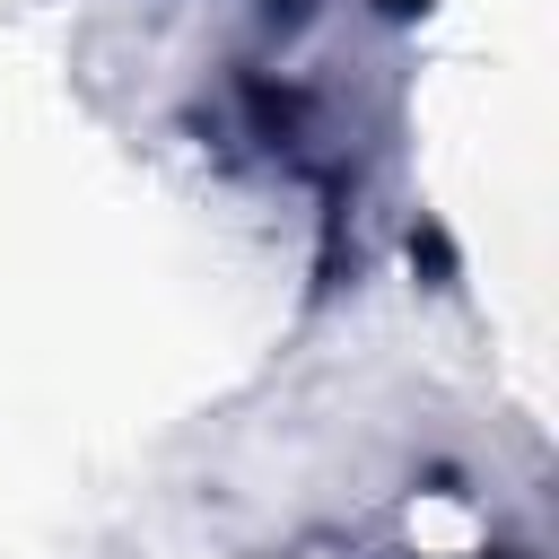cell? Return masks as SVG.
Listing matches in <instances>:
<instances>
[{"instance_id": "obj_2", "label": "cell", "mask_w": 559, "mask_h": 559, "mask_svg": "<svg viewBox=\"0 0 559 559\" xmlns=\"http://www.w3.org/2000/svg\"><path fill=\"white\" fill-rule=\"evenodd\" d=\"M419 9H428V0H384V17H419Z\"/></svg>"}, {"instance_id": "obj_3", "label": "cell", "mask_w": 559, "mask_h": 559, "mask_svg": "<svg viewBox=\"0 0 559 559\" xmlns=\"http://www.w3.org/2000/svg\"><path fill=\"white\" fill-rule=\"evenodd\" d=\"M498 559H507V550H498Z\"/></svg>"}, {"instance_id": "obj_1", "label": "cell", "mask_w": 559, "mask_h": 559, "mask_svg": "<svg viewBox=\"0 0 559 559\" xmlns=\"http://www.w3.org/2000/svg\"><path fill=\"white\" fill-rule=\"evenodd\" d=\"M411 262H419L428 280H454V245H445L437 227H419V236H411Z\"/></svg>"}]
</instances>
